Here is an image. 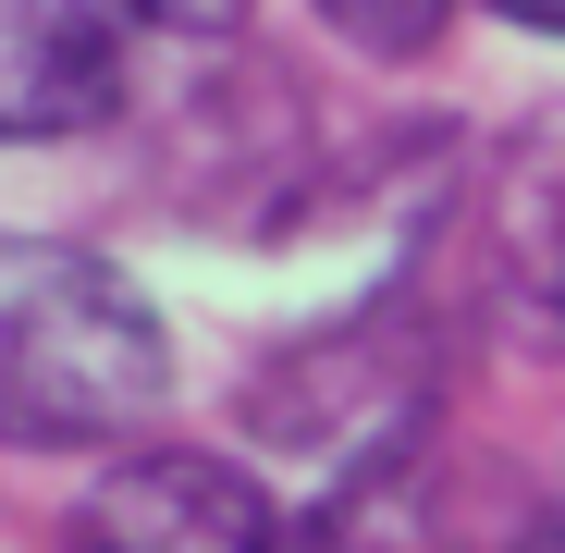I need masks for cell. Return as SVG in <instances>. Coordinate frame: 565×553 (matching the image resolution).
Returning a JSON list of instances; mask_svg holds the SVG:
<instances>
[{
	"label": "cell",
	"mask_w": 565,
	"mask_h": 553,
	"mask_svg": "<svg viewBox=\"0 0 565 553\" xmlns=\"http://www.w3.org/2000/svg\"><path fill=\"white\" fill-rule=\"evenodd\" d=\"M172 394V332L99 246L25 234L0 258V418L25 455L111 443Z\"/></svg>",
	"instance_id": "obj_1"
},
{
	"label": "cell",
	"mask_w": 565,
	"mask_h": 553,
	"mask_svg": "<svg viewBox=\"0 0 565 553\" xmlns=\"http://www.w3.org/2000/svg\"><path fill=\"white\" fill-rule=\"evenodd\" d=\"M270 492L222 455H124L62 517V553H270Z\"/></svg>",
	"instance_id": "obj_2"
},
{
	"label": "cell",
	"mask_w": 565,
	"mask_h": 553,
	"mask_svg": "<svg viewBox=\"0 0 565 553\" xmlns=\"http://www.w3.org/2000/svg\"><path fill=\"white\" fill-rule=\"evenodd\" d=\"M160 25L148 0H0V124L25 148L86 136L124 86V38Z\"/></svg>",
	"instance_id": "obj_3"
},
{
	"label": "cell",
	"mask_w": 565,
	"mask_h": 553,
	"mask_svg": "<svg viewBox=\"0 0 565 553\" xmlns=\"http://www.w3.org/2000/svg\"><path fill=\"white\" fill-rule=\"evenodd\" d=\"M320 13H332V38L369 50V62H418V50L443 38V0H320Z\"/></svg>",
	"instance_id": "obj_4"
},
{
	"label": "cell",
	"mask_w": 565,
	"mask_h": 553,
	"mask_svg": "<svg viewBox=\"0 0 565 553\" xmlns=\"http://www.w3.org/2000/svg\"><path fill=\"white\" fill-rule=\"evenodd\" d=\"M148 13H160V25H172V38H222V25H234V13H246V0H148Z\"/></svg>",
	"instance_id": "obj_5"
},
{
	"label": "cell",
	"mask_w": 565,
	"mask_h": 553,
	"mask_svg": "<svg viewBox=\"0 0 565 553\" xmlns=\"http://www.w3.org/2000/svg\"><path fill=\"white\" fill-rule=\"evenodd\" d=\"M492 13H516V25H541V38H565V0H492Z\"/></svg>",
	"instance_id": "obj_6"
},
{
	"label": "cell",
	"mask_w": 565,
	"mask_h": 553,
	"mask_svg": "<svg viewBox=\"0 0 565 553\" xmlns=\"http://www.w3.org/2000/svg\"><path fill=\"white\" fill-rule=\"evenodd\" d=\"M529 553H565V517H553V529H541V541H529Z\"/></svg>",
	"instance_id": "obj_7"
}]
</instances>
